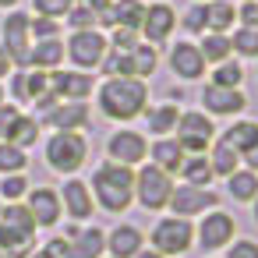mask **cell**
Segmentation results:
<instances>
[{
  "instance_id": "6da1fadb",
  "label": "cell",
  "mask_w": 258,
  "mask_h": 258,
  "mask_svg": "<svg viewBox=\"0 0 258 258\" xmlns=\"http://www.w3.org/2000/svg\"><path fill=\"white\" fill-rule=\"evenodd\" d=\"M96 96H99L103 117L127 124V120L145 113V106H149V82H142V78H103Z\"/></svg>"
},
{
  "instance_id": "7a4b0ae2",
  "label": "cell",
  "mask_w": 258,
  "mask_h": 258,
  "mask_svg": "<svg viewBox=\"0 0 258 258\" xmlns=\"http://www.w3.org/2000/svg\"><path fill=\"white\" fill-rule=\"evenodd\" d=\"M92 202L106 212H127V205L135 202V170L120 166V163H103L92 173Z\"/></svg>"
},
{
  "instance_id": "3957f363",
  "label": "cell",
  "mask_w": 258,
  "mask_h": 258,
  "mask_svg": "<svg viewBox=\"0 0 258 258\" xmlns=\"http://www.w3.org/2000/svg\"><path fill=\"white\" fill-rule=\"evenodd\" d=\"M85 159H89V142L82 131H57L46 142V163L57 173H75L85 166Z\"/></svg>"
},
{
  "instance_id": "277c9868",
  "label": "cell",
  "mask_w": 258,
  "mask_h": 258,
  "mask_svg": "<svg viewBox=\"0 0 258 258\" xmlns=\"http://www.w3.org/2000/svg\"><path fill=\"white\" fill-rule=\"evenodd\" d=\"M173 135H177V142H180V149L187 156H198L216 142V124H212V117L205 110H180Z\"/></svg>"
},
{
  "instance_id": "5b68a950",
  "label": "cell",
  "mask_w": 258,
  "mask_h": 258,
  "mask_svg": "<svg viewBox=\"0 0 258 258\" xmlns=\"http://www.w3.org/2000/svg\"><path fill=\"white\" fill-rule=\"evenodd\" d=\"M170 195H173V177L163 173L156 163L152 166H142L135 173V202L145 209V212H159L170 205Z\"/></svg>"
},
{
  "instance_id": "8992f818",
  "label": "cell",
  "mask_w": 258,
  "mask_h": 258,
  "mask_svg": "<svg viewBox=\"0 0 258 258\" xmlns=\"http://www.w3.org/2000/svg\"><path fill=\"white\" fill-rule=\"evenodd\" d=\"M149 240H152V247H156L159 254H166V258H170V254H184V251L195 244V226H191L187 219H180V216H163V219H156Z\"/></svg>"
},
{
  "instance_id": "52a82bcc",
  "label": "cell",
  "mask_w": 258,
  "mask_h": 258,
  "mask_svg": "<svg viewBox=\"0 0 258 258\" xmlns=\"http://www.w3.org/2000/svg\"><path fill=\"white\" fill-rule=\"evenodd\" d=\"M106 50H110V43H106V36H103L99 29L75 32V36L68 39V46H64V53L71 57V64H75L78 71H92V68H99L103 57H106Z\"/></svg>"
},
{
  "instance_id": "ba28073f",
  "label": "cell",
  "mask_w": 258,
  "mask_h": 258,
  "mask_svg": "<svg viewBox=\"0 0 258 258\" xmlns=\"http://www.w3.org/2000/svg\"><path fill=\"white\" fill-rule=\"evenodd\" d=\"M29 22H32L29 15L15 11V15H8L4 29H0L4 50L11 57V64H18V68H32V32H29Z\"/></svg>"
},
{
  "instance_id": "9c48e42d",
  "label": "cell",
  "mask_w": 258,
  "mask_h": 258,
  "mask_svg": "<svg viewBox=\"0 0 258 258\" xmlns=\"http://www.w3.org/2000/svg\"><path fill=\"white\" fill-rule=\"evenodd\" d=\"M233 230H237V219H233L230 212L209 209V212L202 216L198 230H195V240H198L202 251H219V247H226V244L233 240Z\"/></svg>"
},
{
  "instance_id": "30bf717a",
  "label": "cell",
  "mask_w": 258,
  "mask_h": 258,
  "mask_svg": "<svg viewBox=\"0 0 258 258\" xmlns=\"http://www.w3.org/2000/svg\"><path fill=\"white\" fill-rule=\"evenodd\" d=\"M173 216L180 219H191V216H205L209 209H219V195L212 187H191V184H177L173 195H170V205Z\"/></svg>"
},
{
  "instance_id": "8fae6325",
  "label": "cell",
  "mask_w": 258,
  "mask_h": 258,
  "mask_svg": "<svg viewBox=\"0 0 258 258\" xmlns=\"http://www.w3.org/2000/svg\"><path fill=\"white\" fill-rule=\"evenodd\" d=\"M106 156L110 163H120V166H138L145 156H149V142L142 131H131V127H120L106 138Z\"/></svg>"
},
{
  "instance_id": "7c38bea8",
  "label": "cell",
  "mask_w": 258,
  "mask_h": 258,
  "mask_svg": "<svg viewBox=\"0 0 258 258\" xmlns=\"http://www.w3.org/2000/svg\"><path fill=\"white\" fill-rule=\"evenodd\" d=\"M50 89L64 103H85L96 89L89 71H50Z\"/></svg>"
},
{
  "instance_id": "4fadbf2b",
  "label": "cell",
  "mask_w": 258,
  "mask_h": 258,
  "mask_svg": "<svg viewBox=\"0 0 258 258\" xmlns=\"http://www.w3.org/2000/svg\"><path fill=\"white\" fill-rule=\"evenodd\" d=\"M247 96L240 89H223V85H205L202 89V110L209 117H237L244 113Z\"/></svg>"
},
{
  "instance_id": "5bb4252c",
  "label": "cell",
  "mask_w": 258,
  "mask_h": 258,
  "mask_svg": "<svg viewBox=\"0 0 258 258\" xmlns=\"http://www.w3.org/2000/svg\"><path fill=\"white\" fill-rule=\"evenodd\" d=\"M173 29H177V11L170 8V4H149L145 8V22H142V43H152V46H159V43H166L170 36H173Z\"/></svg>"
},
{
  "instance_id": "9a60e30c",
  "label": "cell",
  "mask_w": 258,
  "mask_h": 258,
  "mask_svg": "<svg viewBox=\"0 0 258 258\" xmlns=\"http://www.w3.org/2000/svg\"><path fill=\"white\" fill-rule=\"evenodd\" d=\"M170 71H173L177 78H184V82H198V78L205 75V57H202V50H198L195 43H187V39L173 43V50H170Z\"/></svg>"
},
{
  "instance_id": "2e32d148",
  "label": "cell",
  "mask_w": 258,
  "mask_h": 258,
  "mask_svg": "<svg viewBox=\"0 0 258 258\" xmlns=\"http://www.w3.org/2000/svg\"><path fill=\"white\" fill-rule=\"evenodd\" d=\"M71 258H103L106 251V233L99 226H71L68 230Z\"/></svg>"
},
{
  "instance_id": "e0dca14e",
  "label": "cell",
  "mask_w": 258,
  "mask_h": 258,
  "mask_svg": "<svg viewBox=\"0 0 258 258\" xmlns=\"http://www.w3.org/2000/svg\"><path fill=\"white\" fill-rule=\"evenodd\" d=\"M29 212H32L36 226H53V223L60 219V212H64L60 191H53V187H36V191H29Z\"/></svg>"
},
{
  "instance_id": "ac0fdd59",
  "label": "cell",
  "mask_w": 258,
  "mask_h": 258,
  "mask_svg": "<svg viewBox=\"0 0 258 258\" xmlns=\"http://www.w3.org/2000/svg\"><path fill=\"white\" fill-rule=\"evenodd\" d=\"M142 247H145V237H142V230L131 226V223H117V226L106 233V251H110V258H135Z\"/></svg>"
},
{
  "instance_id": "d6986e66",
  "label": "cell",
  "mask_w": 258,
  "mask_h": 258,
  "mask_svg": "<svg viewBox=\"0 0 258 258\" xmlns=\"http://www.w3.org/2000/svg\"><path fill=\"white\" fill-rule=\"evenodd\" d=\"M46 120L53 124V131H85L89 106L85 103H57L53 110H46Z\"/></svg>"
},
{
  "instance_id": "ffe728a7",
  "label": "cell",
  "mask_w": 258,
  "mask_h": 258,
  "mask_svg": "<svg viewBox=\"0 0 258 258\" xmlns=\"http://www.w3.org/2000/svg\"><path fill=\"white\" fill-rule=\"evenodd\" d=\"M60 205L71 212V219H89L92 209H96L89 184H85V180H75V177L64 184V191H60Z\"/></svg>"
},
{
  "instance_id": "44dd1931",
  "label": "cell",
  "mask_w": 258,
  "mask_h": 258,
  "mask_svg": "<svg viewBox=\"0 0 258 258\" xmlns=\"http://www.w3.org/2000/svg\"><path fill=\"white\" fill-rule=\"evenodd\" d=\"M152 163L163 170V173H180V166H184V159H187V152L180 149V142L177 138H159V142H152Z\"/></svg>"
},
{
  "instance_id": "7402d4cb",
  "label": "cell",
  "mask_w": 258,
  "mask_h": 258,
  "mask_svg": "<svg viewBox=\"0 0 258 258\" xmlns=\"http://www.w3.org/2000/svg\"><path fill=\"white\" fill-rule=\"evenodd\" d=\"M145 0H113V29H131L142 36V22H145Z\"/></svg>"
},
{
  "instance_id": "603a6c76",
  "label": "cell",
  "mask_w": 258,
  "mask_h": 258,
  "mask_svg": "<svg viewBox=\"0 0 258 258\" xmlns=\"http://www.w3.org/2000/svg\"><path fill=\"white\" fill-rule=\"evenodd\" d=\"M64 43L60 39H39L36 46H32V68H39V71H57L60 64H64Z\"/></svg>"
},
{
  "instance_id": "cb8c5ba5",
  "label": "cell",
  "mask_w": 258,
  "mask_h": 258,
  "mask_svg": "<svg viewBox=\"0 0 258 258\" xmlns=\"http://www.w3.org/2000/svg\"><path fill=\"white\" fill-rule=\"evenodd\" d=\"M32 244H36V237L18 233V230H11V226L0 223V258H29Z\"/></svg>"
},
{
  "instance_id": "d4e9b609",
  "label": "cell",
  "mask_w": 258,
  "mask_h": 258,
  "mask_svg": "<svg viewBox=\"0 0 258 258\" xmlns=\"http://www.w3.org/2000/svg\"><path fill=\"white\" fill-rule=\"evenodd\" d=\"M209 149H212V152H209V166H212V173H216V177H230L233 170H240V152H237V149H230L223 138H219V142H212Z\"/></svg>"
},
{
  "instance_id": "484cf974",
  "label": "cell",
  "mask_w": 258,
  "mask_h": 258,
  "mask_svg": "<svg viewBox=\"0 0 258 258\" xmlns=\"http://www.w3.org/2000/svg\"><path fill=\"white\" fill-rule=\"evenodd\" d=\"M226 195L233 202H254V195H258V173L254 170H233L226 177Z\"/></svg>"
},
{
  "instance_id": "4316f807",
  "label": "cell",
  "mask_w": 258,
  "mask_h": 258,
  "mask_svg": "<svg viewBox=\"0 0 258 258\" xmlns=\"http://www.w3.org/2000/svg\"><path fill=\"white\" fill-rule=\"evenodd\" d=\"M198 50H202L205 64H223V60H230V57H233L230 36H223V32H202V43H198Z\"/></svg>"
},
{
  "instance_id": "83f0119b",
  "label": "cell",
  "mask_w": 258,
  "mask_h": 258,
  "mask_svg": "<svg viewBox=\"0 0 258 258\" xmlns=\"http://www.w3.org/2000/svg\"><path fill=\"white\" fill-rule=\"evenodd\" d=\"M177 117H180V110H177L173 103H159V106H149V110H145V124H149V131L159 135V138L177 127Z\"/></svg>"
},
{
  "instance_id": "f1b7e54d",
  "label": "cell",
  "mask_w": 258,
  "mask_h": 258,
  "mask_svg": "<svg viewBox=\"0 0 258 258\" xmlns=\"http://www.w3.org/2000/svg\"><path fill=\"white\" fill-rule=\"evenodd\" d=\"M180 177H184V184H191V187H209L216 173H212V166H209V156L198 152V156H187V159H184Z\"/></svg>"
},
{
  "instance_id": "f546056e",
  "label": "cell",
  "mask_w": 258,
  "mask_h": 258,
  "mask_svg": "<svg viewBox=\"0 0 258 258\" xmlns=\"http://www.w3.org/2000/svg\"><path fill=\"white\" fill-rule=\"evenodd\" d=\"M223 142L237 152H247L254 142H258V120H233L226 131H223Z\"/></svg>"
},
{
  "instance_id": "4dcf8cb0",
  "label": "cell",
  "mask_w": 258,
  "mask_h": 258,
  "mask_svg": "<svg viewBox=\"0 0 258 258\" xmlns=\"http://www.w3.org/2000/svg\"><path fill=\"white\" fill-rule=\"evenodd\" d=\"M0 223H4V226H11V230H18V233L36 237V219H32V212H29V205L11 202L8 209H0Z\"/></svg>"
},
{
  "instance_id": "1f68e13d",
  "label": "cell",
  "mask_w": 258,
  "mask_h": 258,
  "mask_svg": "<svg viewBox=\"0 0 258 258\" xmlns=\"http://www.w3.org/2000/svg\"><path fill=\"white\" fill-rule=\"evenodd\" d=\"M237 22V8L230 0H209V32L230 36V25Z\"/></svg>"
},
{
  "instance_id": "d6a6232c",
  "label": "cell",
  "mask_w": 258,
  "mask_h": 258,
  "mask_svg": "<svg viewBox=\"0 0 258 258\" xmlns=\"http://www.w3.org/2000/svg\"><path fill=\"white\" fill-rule=\"evenodd\" d=\"M240 82H244V68H240V60H223V64H212V78H209V85H223V89H240Z\"/></svg>"
},
{
  "instance_id": "836d02e7",
  "label": "cell",
  "mask_w": 258,
  "mask_h": 258,
  "mask_svg": "<svg viewBox=\"0 0 258 258\" xmlns=\"http://www.w3.org/2000/svg\"><path fill=\"white\" fill-rule=\"evenodd\" d=\"M131 60H135V78H152L156 75V68H159V53H156V46L152 43H138L135 46V53H131Z\"/></svg>"
},
{
  "instance_id": "e575fe53",
  "label": "cell",
  "mask_w": 258,
  "mask_h": 258,
  "mask_svg": "<svg viewBox=\"0 0 258 258\" xmlns=\"http://www.w3.org/2000/svg\"><path fill=\"white\" fill-rule=\"evenodd\" d=\"M103 75L106 78H135V60H131V53H117V50H106V57H103Z\"/></svg>"
},
{
  "instance_id": "d590c367",
  "label": "cell",
  "mask_w": 258,
  "mask_h": 258,
  "mask_svg": "<svg viewBox=\"0 0 258 258\" xmlns=\"http://www.w3.org/2000/svg\"><path fill=\"white\" fill-rule=\"evenodd\" d=\"M36 138H39V124L32 120V117H18L15 120V127H11V135H8V142L11 145H18V149H29V145H36Z\"/></svg>"
},
{
  "instance_id": "8d00e7d4",
  "label": "cell",
  "mask_w": 258,
  "mask_h": 258,
  "mask_svg": "<svg viewBox=\"0 0 258 258\" xmlns=\"http://www.w3.org/2000/svg\"><path fill=\"white\" fill-rule=\"evenodd\" d=\"M25 166H29L25 149L11 145V142H0V173H22Z\"/></svg>"
},
{
  "instance_id": "74e56055",
  "label": "cell",
  "mask_w": 258,
  "mask_h": 258,
  "mask_svg": "<svg viewBox=\"0 0 258 258\" xmlns=\"http://www.w3.org/2000/svg\"><path fill=\"white\" fill-rule=\"evenodd\" d=\"M230 46H233V53L237 57H258V29H237L233 36H230Z\"/></svg>"
},
{
  "instance_id": "f35d334b",
  "label": "cell",
  "mask_w": 258,
  "mask_h": 258,
  "mask_svg": "<svg viewBox=\"0 0 258 258\" xmlns=\"http://www.w3.org/2000/svg\"><path fill=\"white\" fill-rule=\"evenodd\" d=\"M184 29H187L191 36L209 32V4H191V8L184 11Z\"/></svg>"
},
{
  "instance_id": "ab89813d",
  "label": "cell",
  "mask_w": 258,
  "mask_h": 258,
  "mask_svg": "<svg viewBox=\"0 0 258 258\" xmlns=\"http://www.w3.org/2000/svg\"><path fill=\"white\" fill-rule=\"evenodd\" d=\"M68 25H71L75 32L96 29V11H92V8H85V4H75V8L68 11Z\"/></svg>"
},
{
  "instance_id": "60d3db41",
  "label": "cell",
  "mask_w": 258,
  "mask_h": 258,
  "mask_svg": "<svg viewBox=\"0 0 258 258\" xmlns=\"http://www.w3.org/2000/svg\"><path fill=\"white\" fill-rule=\"evenodd\" d=\"M106 43H110V50H117V53H135V46L142 43V36L131 32V29H113V36H110Z\"/></svg>"
},
{
  "instance_id": "b9f144b4",
  "label": "cell",
  "mask_w": 258,
  "mask_h": 258,
  "mask_svg": "<svg viewBox=\"0 0 258 258\" xmlns=\"http://www.w3.org/2000/svg\"><path fill=\"white\" fill-rule=\"evenodd\" d=\"M32 8H36V15H43V18H64V15L75 8V0H32Z\"/></svg>"
},
{
  "instance_id": "7bdbcfd3",
  "label": "cell",
  "mask_w": 258,
  "mask_h": 258,
  "mask_svg": "<svg viewBox=\"0 0 258 258\" xmlns=\"http://www.w3.org/2000/svg\"><path fill=\"white\" fill-rule=\"evenodd\" d=\"M0 195H4L8 202H18L22 195H29V180L22 173H8L4 180H0Z\"/></svg>"
},
{
  "instance_id": "ee69618b",
  "label": "cell",
  "mask_w": 258,
  "mask_h": 258,
  "mask_svg": "<svg viewBox=\"0 0 258 258\" xmlns=\"http://www.w3.org/2000/svg\"><path fill=\"white\" fill-rule=\"evenodd\" d=\"M29 32H32L36 39H57L60 25H57V18H43V15H36V18L29 22Z\"/></svg>"
},
{
  "instance_id": "f6af8a7d",
  "label": "cell",
  "mask_w": 258,
  "mask_h": 258,
  "mask_svg": "<svg viewBox=\"0 0 258 258\" xmlns=\"http://www.w3.org/2000/svg\"><path fill=\"white\" fill-rule=\"evenodd\" d=\"M226 247H230V251H226V258H258V244H254V240H247V237L230 240Z\"/></svg>"
},
{
  "instance_id": "bcb514c9",
  "label": "cell",
  "mask_w": 258,
  "mask_h": 258,
  "mask_svg": "<svg viewBox=\"0 0 258 258\" xmlns=\"http://www.w3.org/2000/svg\"><path fill=\"white\" fill-rule=\"evenodd\" d=\"M237 22H240L244 29H258V0H240Z\"/></svg>"
},
{
  "instance_id": "7dc6e473",
  "label": "cell",
  "mask_w": 258,
  "mask_h": 258,
  "mask_svg": "<svg viewBox=\"0 0 258 258\" xmlns=\"http://www.w3.org/2000/svg\"><path fill=\"white\" fill-rule=\"evenodd\" d=\"M18 117H22L18 106H4V103H0V138H4V142H8V135H11V127H15Z\"/></svg>"
},
{
  "instance_id": "c3c4849f",
  "label": "cell",
  "mask_w": 258,
  "mask_h": 258,
  "mask_svg": "<svg viewBox=\"0 0 258 258\" xmlns=\"http://www.w3.org/2000/svg\"><path fill=\"white\" fill-rule=\"evenodd\" d=\"M43 251H46L50 258H71V244H68V237H53Z\"/></svg>"
},
{
  "instance_id": "681fc988",
  "label": "cell",
  "mask_w": 258,
  "mask_h": 258,
  "mask_svg": "<svg viewBox=\"0 0 258 258\" xmlns=\"http://www.w3.org/2000/svg\"><path fill=\"white\" fill-rule=\"evenodd\" d=\"M240 166H244V170H254V173H258V142H254V145H251L247 152H240Z\"/></svg>"
},
{
  "instance_id": "f907efd6",
  "label": "cell",
  "mask_w": 258,
  "mask_h": 258,
  "mask_svg": "<svg viewBox=\"0 0 258 258\" xmlns=\"http://www.w3.org/2000/svg\"><path fill=\"white\" fill-rule=\"evenodd\" d=\"M82 4H85V8H92V11L99 15V11H106V8H113V0H82Z\"/></svg>"
},
{
  "instance_id": "816d5d0a",
  "label": "cell",
  "mask_w": 258,
  "mask_h": 258,
  "mask_svg": "<svg viewBox=\"0 0 258 258\" xmlns=\"http://www.w3.org/2000/svg\"><path fill=\"white\" fill-rule=\"evenodd\" d=\"M8 71H11V57H8V50H4V46H0V78H4Z\"/></svg>"
},
{
  "instance_id": "f5cc1de1",
  "label": "cell",
  "mask_w": 258,
  "mask_h": 258,
  "mask_svg": "<svg viewBox=\"0 0 258 258\" xmlns=\"http://www.w3.org/2000/svg\"><path fill=\"white\" fill-rule=\"evenodd\" d=\"M166 96H170V103H184V89H180V85H173Z\"/></svg>"
},
{
  "instance_id": "db71d44e",
  "label": "cell",
  "mask_w": 258,
  "mask_h": 258,
  "mask_svg": "<svg viewBox=\"0 0 258 258\" xmlns=\"http://www.w3.org/2000/svg\"><path fill=\"white\" fill-rule=\"evenodd\" d=\"M135 258H166V254H159V251H156V247H142V251H138V254H135Z\"/></svg>"
},
{
  "instance_id": "11a10c76",
  "label": "cell",
  "mask_w": 258,
  "mask_h": 258,
  "mask_svg": "<svg viewBox=\"0 0 258 258\" xmlns=\"http://www.w3.org/2000/svg\"><path fill=\"white\" fill-rule=\"evenodd\" d=\"M251 212H254V223H258V195H254V202H251Z\"/></svg>"
},
{
  "instance_id": "9f6ffc18",
  "label": "cell",
  "mask_w": 258,
  "mask_h": 258,
  "mask_svg": "<svg viewBox=\"0 0 258 258\" xmlns=\"http://www.w3.org/2000/svg\"><path fill=\"white\" fill-rule=\"evenodd\" d=\"M18 4V0H0V8H15Z\"/></svg>"
},
{
  "instance_id": "6f0895ef",
  "label": "cell",
  "mask_w": 258,
  "mask_h": 258,
  "mask_svg": "<svg viewBox=\"0 0 258 258\" xmlns=\"http://www.w3.org/2000/svg\"><path fill=\"white\" fill-rule=\"evenodd\" d=\"M29 258H50V254H46V251H36V254H29Z\"/></svg>"
},
{
  "instance_id": "680465c9",
  "label": "cell",
  "mask_w": 258,
  "mask_h": 258,
  "mask_svg": "<svg viewBox=\"0 0 258 258\" xmlns=\"http://www.w3.org/2000/svg\"><path fill=\"white\" fill-rule=\"evenodd\" d=\"M0 103H4V89H0Z\"/></svg>"
},
{
  "instance_id": "91938a15",
  "label": "cell",
  "mask_w": 258,
  "mask_h": 258,
  "mask_svg": "<svg viewBox=\"0 0 258 258\" xmlns=\"http://www.w3.org/2000/svg\"><path fill=\"white\" fill-rule=\"evenodd\" d=\"M198 4H209V0H198Z\"/></svg>"
},
{
  "instance_id": "94428289",
  "label": "cell",
  "mask_w": 258,
  "mask_h": 258,
  "mask_svg": "<svg viewBox=\"0 0 258 258\" xmlns=\"http://www.w3.org/2000/svg\"><path fill=\"white\" fill-rule=\"evenodd\" d=\"M0 209H4V205H0Z\"/></svg>"
}]
</instances>
